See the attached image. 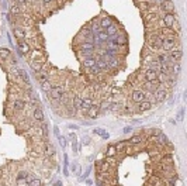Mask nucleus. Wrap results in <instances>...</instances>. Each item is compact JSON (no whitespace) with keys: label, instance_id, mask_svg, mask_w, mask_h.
<instances>
[{"label":"nucleus","instance_id":"nucleus-1","mask_svg":"<svg viewBox=\"0 0 187 186\" xmlns=\"http://www.w3.org/2000/svg\"><path fill=\"white\" fill-rule=\"evenodd\" d=\"M174 45H176V41L173 37H166L163 38V42H162V48L165 51H172L174 50Z\"/></svg>","mask_w":187,"mask_h":186},{"label":"nucleus","instance_id":"nucleus-2","mask_svg":"<svg viewBox=\"0 0 187 186\" xmlns=\"http://www.w3.org/2000/svg\"><path fill=\"white\" fill-rule=\"evenodd\" d=\"M49 95H51L52 99H55V100H61L62 97H63V89L61 87V86H53L51 89V92H49Z\"/></svg>","mask_w":187,"mask_h":186},{"label":"nucleus","instance_id":"nucleus-3","mask_svg":"<svg viewBox=\"0 0 187 186\" xmlns=\"http://www.w3.org/2000/svg\"><path fill=\"white\" fill-rule=\"evenodd\" d=\"M174 23H176V17H174V14L166 13V14L163 16V24H165L166 28H172V27L174 26Z\"/></svg>","mask_w":187,"mask_h":186},{"label":"nucleus","instance_id":"nucleus-4","mask_svg":"<svg viewBox=\"0 0 187 186\" xmlns=\"http://www.w3.org/2000/svg\"><path fill=\"white\" fill-rule=\"evenodd\" d=\"M131 99H132L134 103H141L142 100H145V92H144V90H141V89H136V90L132 92Z\"/></svg>","mask_w":187,"mask_h":186},{"label":"nucleus","instance_id":"nucleus-5","mask_svg":"<svg viewBox=\"0 0 187 186\" xmlns=\"http://www.w3.org/2000/svg\"><path fill=\"white\" fill-rule=\"evenodd\" d=\"M160 9H162V11H165V13H173V10H174V3H173L172 0H163V1L160 3Z\"/></svg>","mask_w":187,"mask_h":186},{"label":"nucleus","instance_id":"nucleus-6","mask_svg":"<svg viewBox=\"0 0 187 186\" xmlns=\"http://www.w3.org/2000/svg\"><path fill=\"white\" fill-rule=\"evenodd\" d=\"M159 76H158V72L155 71V69H148L146 72H145V79H146V82H153V81H156Z\"/></svg>","mask_w":187,"mask_h":186},{"label":"nucleus","instance_id":"nucleus-7","mask_svg":"<svg viewBox=\"0 0 187 186\" xmlns=\"http://www.w3.org/2000/svg\"><path fill=\"white\" fill-rule=\"evenodd\" d=\"M182 55H183V52L180 50H172L169 51V58L173 61V62H179L180 61V58H182Z\"/></svg>","mask_w":187,"mask_h":186},{"label":"nucleus","instance_id":"nucleus-8","mask_svg":"<svg viewBox=\"0 0 187 186\" xmlns=\"http://www.w3.org/2000/svg\"><path fill=\"white\" fill-rule=\"evenodd\" d=\"M166 96H168V92H166L165 89H158V90L155 92V99H156V101L165 100Z\"/></svg>","mask_w":187,"mask_h":186},{"label":"nucleus","instance_id":"nucleus-9","mask_svg":"<svg viewBox=\"0 0 187 186\" xmlns=\"http://www.w3.org/2000/svg\"><path fill=\"white\" fill-rule=\"evenodd\" d=\"M152 107V103L149 100H142L139 103V106H138V111H146V110H149Z\"/></svg>","mask_w":187,"mask_h":186},{"label":"nucleus","instance_id":"nucleus-10","mask_svg":"<svg viewBox=\"0 0 187 186\" xmlns=\"http://www.w3.org/2000/svg\"><path fill=\"white\" fill-rule=\"evenodd\" d=\"M99 111H100V109H99L97 106H91V107L87 110V116L90 118H97L99 117Z\"/></svg>","mask_w":187,"mask_h":186},{"label":"nucleus","instance_id":"nucleus-11","mask_svg":"<svg viewBox=\"0 0 187 186\" xmlns=\"http://www.w3.org/2000/svg\"><path fill=\"white\" fill-rule=\"evenodd\" d=\"M96 62H97V58H96V56H94V58H85V59H83V66L90 69V68H93L96 65Z\"/></svg>","mask_w":187,"mask_h":186},{"label":"nucleus","instance_id":"nucleus-12","mask_svg":"<svg viewBox=\"0 0 187 186\" xmlns=\"http://www.w3.org/2000/svg\"><path fill=\"white\" fill-rule=\"evenodd\" d=\"M113 24V21H111V18L110 17H102L100 18V28L102 30H106L108 26H111Z\"/></svg>","mask_w":187,"mask_h":186},{"label":"nucleus","instance_id":"nucleus-13","mask_svg":"<svg viewBox=\"0 0 187 186\" xmlns=\"http://www.w3.org/2000/svg\"><path fill=\"white\" fill-rule=\"evenodd\" d=\"M96 66L99 68L100 71H107L108 69V62L107 61H104V59H102V58H97V62H96Z\"/></svg>","mask_w":187,"mask_h":186},{"label":"nucleus","instance_id":"nucleus-14","mask_svg":"<svg viewBox=\"0 0 187 186\" xmlns=\"http://www.w3.org/2000/svg\"><path fill=\"white\" fill-rule=\"evenodd\" d=\"M96 35H97V38H99V41H100V42H107V41H108V38H110V35L107 34L106 30H102L100 33H97Z\"/></svg>","mask_w":187,"mask_h":186},{"label":"nucleus","instance_id":"nucleus-15","mask_svg":"<svg viewBox=\"0 0 187 186\" xmlns=\"http://www.w3.org/2000/svg\"><path fill=\"white\" fill-rule=\"evenodd\" d=\"M96 50V45L94 44H90V42H82L80 44V51H94Z\"/></svg>","mask_w":187,"mask_h":186},{"label":"nucleus","instance_id":"nucleus-16","mask_svg":"<svg viewBox=\"0 0 187 186\" xmlns=\"http://www.w3.org/2000/svg\"><path fill=\"white\" fill-rule=\"evenodd\" d=\"M106 31H107V34L111 37V35H117V31H118V27H117V24H111V26H108L107 28H106Z\"/></svg>","mask_w":187,"mask_h":186},{"label":"nucleus","instance_id":"nucleus-17","mask_svg":"<svg viewBox=\"0 0 187 186\" xmlns=\"http://www.w3.org/2000/svg\"><path fill=\"white\" fill-rule=\"evenodd\" d=\"M90 28H91V33H93V34L100 33V31H102V28H100V21H97V20H93V23H91Z\"/></svg>","mask_w":187,"mask_h":186},{"label":"nucleus","instance_id":"nucleus-18","mask_svg":"<svg viewBox=\"0 0 187 186\" xmlns=\"http://www.w3.org/2000/svg\"><path fill=\"white\" fill-rule=\"evenodd\" d=\"M52 87H53V86L51 85V82H49L48 79H47V81H44V82H41V89H42L44 92H48V93H49Z\"/></svg>","mask_w":187,"mask_h":186},{"label":"nucleus","instance_id":"nucleus-19","mask_svg":"<svg viewBox=\"0 0 187 186\" xmlns=\"http://www.w3.org/2000/svg\"><path fill=\"white\" fill-rule=\"evenodd\" d=\"M82 103H83V99L80 97V96H75L73 97V106H75V109L77 110V109H82Z\"/></svg>","mask_w":187,"mask_h":186},{"label":"nucleus","instance_id":"nucleus-20","mask_svg":"<svg viewBox=\"0 0 187 186\" xmlns=\"http://www.w3.org/2000/svg\"><path fill=\"white\" fill-rule=\"evenodd\" d=\"M34 118L37 121H42L44 120V111L41 109H35L34 110Z\"/></svg>","mask_w":187,"mask_h":186},{"label":"nucleus","instance_id":"nucleus-21","mask_svg":"<svg viewBox=\"0 0 187 186\" xmlns=\"http://www.w3.org/2000/svg\"><path fill=\"white\" fill-rule=\"evenodd\" d=\"M31 68H33V71H35L37 73L38 72H41V69H42V64L41 62H38V61H31Z\"/></svg>","mask_w":187,"mask_h":186},{"label":"nucleus","instance_id":"nucleus-22","mask_svg":"<svg viewBox=\"0 0 187 186\" xmlns=\"http://www.w3.org/2000/svg\"><path fill=\"white\" fill-rule=\"evenodd\" d=\"M91 106H93V100H91L90 97H86V99H83V103H82V109L89 110Z\"/></svg>","mask_w":187,"mask_h":186},{"label":"nucleus","instance_id":"nucleus-23","mask_svg":"<svg viewBox=\"0 0 187 186\" xmlns=\"http://www.w3.org/2000/svg\"><path fill=\"white\" fill-rule=\"evenodd\" d=\"M97 168L100 173H106L108 171V164L107 162H97Z\"/></svg>","mask_w":187,"mask_h":186},{"label":"nucleus","instance_id":"nucleus-24","mask_svg":"<svg viewBox=\"0 0 187 186\" xmlns=\"http://www.w3.org/2000/svg\"><path fill=\"white\" fill-rule=\"evenodd\" d=\"M79 55L85 58H94V51H79Z\"/></svg>","mask_w":187,"mask_h":186},{"label":"nucleus","instance_id":"nucleus-25","mask_svg":"<svg viewBox=\"0 0 187 186\" xmlns=\"http://www.w3.org/2000/svg\"><path fill=\"white\" fill-rule=\"evenodd\" d=\"M155 140H156V142L158 144H160V145H165V144H169L168 142V138H166V135H163V134H160L159 137H153Z\"/></svg>","mask_w":187,"mask_h":186},{"label":"nucleus","instance_id":"nucleus-26","mask_svg":"<svg viewBox=\"0 0 187 186\" xmlns=\"http://www.w3.org/2000/svg\"><path fill=\"white\" fill-rule=\"evenodd\" d=\"M24 106H25V103L23 100H20V99H18V100H14V103H13V109H14V110H23Z\"/></svg>","mask_w":187,"mask_h":186},{"label":"nucleus","instance_id":"nucleus-27","mask_svg":"<svg viewBox=\"0 0 187 186\" xmlns=\"http://www.w3.org/2000/svg\"><path fill=\"white\" fill-rule=\"evenodd\" d=\"M20 13H21V9H20L18 4H13V6L10 7V14H13V16H18Z\"/></svg>","mask_w":187,"mask_h":186},{"label":"nucleus","instance_id":"nucleus-28","mask_svg":"<svg viewBox=\"0 0 187 186\" xmlns=\"http://www.w3.org/2000/svg\"><path fill=\"white\" fill-rule=\"evenodd\" d=\"M27 181H28V183L27 186H41V181L39 179H33V178H27Z\"/></svg>","mask_w":187,"mask_h":186},{"label":"nucleus","instance_id":"nucleus-29","mask_svg":"<svg viewBox=\"0 0 187 186\" xmlns=\"http://www.w3.org/2000/svg\"><path fill=\"white\" fill-rule=\"evenodd\" d=\"M13 34H14L17 38H20V40H23V38L25 37V33H24L21 28H13Z\"/></svg>","mask_w":187,"mask_h":186},{"label":"nucleus","instance_id":"nucleus-30","mask_svg":"<svg viewBox=\"0 0 187 186\" xmlns=\"http://www.w3.org/2000/svg\"><path fill=\"white\" fill-rule=\"evenodd\" d=\"M116 154H117L116 145H110V147L107 148V151H106V155H107V156H114Z\"/></svg>","mask_w":187,"mask_h":186},{"label":"nucleus","instance_id":"nucleus-31","mask_svg":"<svg viewBox=\"0 0 187 186\" xmlns=\"http://www.w3.org/2000/svg\"><path fill=\"white\" fill-rule=\"evenodd\" d=\"M18 47H20V50H21L23 54H28V52H30V45H28V44H25V42H20V44H18Z\"/></svg>","mask_w":187,"mask_h":186},{"label":"nucleus","instance_id":"nucleus-32","mask_svg":"<svg viewBox=\"0 0 187 186\" xmlns=\"http://www.w3.org/2000/svg\"><path fill=\"white\" fill-rule=\"evenodd\" d=\"M94 134H99V135H102L103 138H110V134L108 133H106L104 130H102V128H94Z\"/></svg>","mask_w":187,"mask_h":186},{"label":"nucleus","instance_id":"nucleus-33","mask_svg":"<svg viewBox=\"0 0 187 186\" xmlns=\"http://www.w3.org/2000/svg\"><path fill=\"white\" fill-rule=\"evenodd\" d=\"M142 142V135H134L130 138V144H139Z\"/></svg>","mask_w":187,"mask_h":186},{"label":"nucleus","instance_id":"nucleus-34","mask_svg":"<svg viewBox=\"0 0 187 186\" xmlns=\"http://www.w3.org/2000/svg\"><path fill=\"white\" fill-rule=\"evenodd\" d=\"M45 154H47V155H49V156L55 154V148H53V145H52V144H47V147H45Z\"/></svg>","mask_w":187,"mask_h":186},{"label":"nucleus","instance_id":"nucleus-35","mask_svg":"<svg viewBox=\"0 0 187 186\" xmlns=\"http://www.w3.org/2000/svg\"><path fill=\"white\" fill-rule=\"evenodd\" d=\"M18 75L23 78V81H24V82H27V83L30 82V78H28V75L25 73V71H24V69H18Z\"/></svg>","mask_w":187,"mask_h":186},{"label":"nucleus","instance_id":"nucleus-36","mask_svg":"<svg viewBox=\"0 0 187 186\" xmlns=\"http://www.w3.org/2000/svg\"><path fill=\"white\" fill-rule=\"evenodd\" d=\"M0 56L4 58V59L9 58V56H10V50H9V48H0Z\"/></svg>","mask_w":187,"mask_h":186},{"label":"nucleus","instance_id":"nucleus-37","mask_svg":"<svg viewBox=\"0 0 187 186\" xmlns=\"http://www.w3.org/2000/svg\"><path fill=\"white\" fill-rule=\"evenodd\" d=\"M90 34H93L90 27H83V28L80 30V35H83V37H87V35H90Z\"/></svg>","mask_w":187,"mask_h":186},{"label":"nucleus","instance_id":"nucleus-38","mask_svg":"<svg viewBox=\"0 0 187 186\" xmlns=\"http://www.w3.org/2000/svg\"><path fill=\"white\" fill-rule=\"evenodd\" d=\"M100 110H108V109H111V103H108V101H103L102 106L99 107Z\"/></svg>","mask_w":187,"mask_h":186},{"label":"nucleus","instance_id":"nucleus-39","mask_svg":"<svg viewBox=\"0 0 187 186\" xmlns=\"http://www.w3.org/2000/svg\"><path fill=\"white\" fill-rule=\"evenodd\" d=\"M58 140H59L61 147H62V148H66V138H65V137H62V135H59V137H58Z\"/></svg>","mask_w":187,"mask_h":186},{"label":"nucleus","instance_id":"nucleus-40","mask_svg":"<svg viewBox=\"0 0 187 186\" xmlns=\"http://www.w3.org/2000/svg\"><path fill=\"white\" fill-rule=\"evenodd\" d=\"M125 145H127V141H121V142H118V144L116 145V150H117V151H122Z\"/></svg>","mask_w":187,"mask_h":186},{"label":"nucleus","instance_id":"nucleus-41","mask_svg":"<svg viewBox=\"0 0 187 186\" xmlns=\"http://www.w3.org/2000/svg\"><path fill=\"white\" fill-rule=\"evenodd\" d=\"M172 72H174V73H179V72H180V65H179L177 62H174V64L172 65Z\"/></svg>","mask_w":187,"mask_h":186},{"label":"nucleus","instance_id":"nucleus-42","mask_svg":"<svg viewBox=\"0 0 187 186\" xmlns=\"http://www.w3.org/2000/svg\"><path fill=\"white\" fill-rule=\"evenodd\" d=\"M151 134H152L153 137H159V135L162 134V131H160L159 128H153V130H151Z\"/></svg>","mask_w":187,"mask_h":186},{"label":"nucleus","instance_id":"nucleus-43","mask_svg":"<svg viewBox=\"0 0 187 186\" xmlns=\"http://www.w3.org/2000/svg\"><path fill=\"white\" fill-rule=\"evenodd\" d=\"M183 116H184V109H180V110H179V114H177V121H182V120H183Z\"/></svg>","mask_w":187,"mask_h":186},{"label":"nucleus","instance_id":"nucleus-44","mask_svg":"<svg viewBox=\"0 0 187 186\" xmlns=\"http://www.w3.org/2000/svg\"><path fill=\"white\" fill-rule=\"evenodd\" d=\"M90 72H91V73H94V75H97V73H100V69L94 65L93 68H90Z\"/></svg>","mask_w":187,"mask_h":186},{"label":"nucleus","instance_id":"nucleus-45","mask_svg":"<svg viewBox=\"0 0 187 186\" xmlns=\"http://www.w3.org/2000/svg\"><path fill=\"white\" fill-rule=\"evenodd\" d=\"M41 128H42V133H44V135L47 137V135H48V127H47V124H42V126H41Z\"/></svg>","mask_w":187,"mask_h":186},{"label":"nucleus","instance_id":"nucleus-46","mask_svg":"<svg viewBox=\"0 0 187 186\" xmlns=\"http://www.w3.org/2000/svg\"><path fill=\"white\" fill-rule=\"evenodd\" d=\"M168 164H172V155H165V158H163Z\"/></svg>","mask_w":187,"mask_h":186},{"label":"nucleus","instance_id":"nucleus-47","mask_svg":"<svg viewBox=\"0 0 187 186\" xmlns=\"http://www.w3.org/2000/svg\"><path fill=\"white\" fill-rule=\"evenodd\" d=\"M73 169H75V172H76L77 175L80 173V167H79V165H73Z\"/></svg>","mask_w":187,"mask_h":186},{"label":"nucleus","instance_id":"nucleus-48","mask_svg":"<svg viewBox=\"0 0 187 186\" xmlns=\"http://www.w3.org/2000/svg\"><path fill=\"white\" fill-rule=\"evenodd\" d=\"M16 1H17L18 4H27L30 0H16Z\"/></svg>","mask_w":187,"mask_h":186},{"label":"nucleus","instance_id":"nucleus-49","mask_svg":"<svg viewBox=\"0 0 187 186\" xmlns=\"http://www.w3.org/2000/svg\"><path fill=\"white\" fill-rule=\"evenodd\" d=\"M53 133L56 137H59V130H58V127H53Z\"/></svg>","mask_w":187,"mask_h":186},{"label":"nucleus","instance_id":"nucleus-50","mask_svg":"<svg viewBox=\"0 0 187 186\" xmlns=\"http://www.w3.org/2000/svg\"><path fill=\"white\" fill-rule=\"evenodd\" d=\"M131 130H132L131 127H125V128H124V133H130Z\"/></svg>","mask_w":187,"mask_h":186},{"label":"nucleus","instance_id":"nucleus-51","mask_svg":"<svg viewBox=\"0 0 187 186\" xmlns=\"http://www.w3.org/2000/svg\"><path fill=\"white\" fill-rule=\"evenodd\" d=\"M53 186H62V182H61V181H56V182L53 183Z\"/></svg>","mask_w":187,"mask_h":186},{"label":"nucleus","instance_id":"nucleus-52","mask_svg":"<svg viewBox=\"0 0 187 186\" xmlns=\"http://www.w3.org/2000/svg\"><path fill=\"white\" fill-rule=\"evenodd\" d=\"M52 1H53V0H42L44 4H49V3H52Z\"/></svg>","mask_w":187,"mask_h":186}]
</instances>
